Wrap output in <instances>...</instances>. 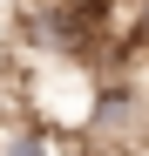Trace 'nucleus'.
Wrapping results in <instances>:
<instances>
[{"label":"nucleus","mask_w":149,"mask_h":156,"mask_svg":"<svg viewBox=\"0 0 149 156\" xmlns=\"http://www.w3.org/2000/svg\"><path fill=\"white\" fill-rule=\"evenodd\" d=\"M0 156H47V129H34V122L7 129V136H0Z\"/></svg>","instance_id":"obj_1"},{"label":"nucleus","mask_w":149,"mask_h":156,"mask_svg":"<svg viewBox=\"0 0 149 156\" xmlns=\"http://www.w3.org/2000/svg\"><path fill=\"white\" fill-rule=\"evenodd\" d=\"M136 34L149 41V0H136Z\"/></svg>","instance_id":"obj_2"}]
</instances>
